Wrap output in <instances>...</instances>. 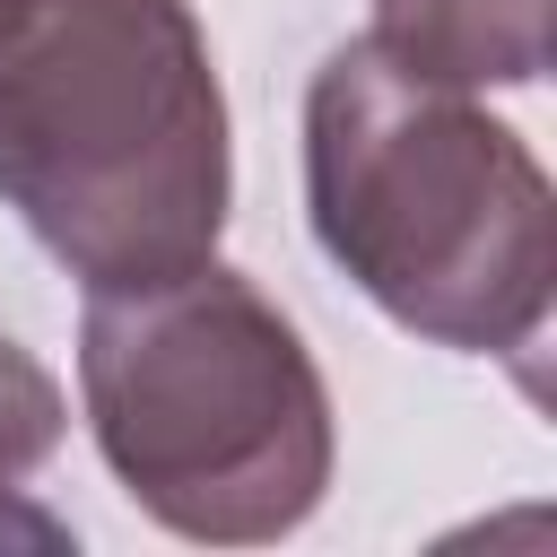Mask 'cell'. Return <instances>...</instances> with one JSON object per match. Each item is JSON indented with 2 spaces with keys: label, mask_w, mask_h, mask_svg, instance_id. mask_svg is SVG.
<instances>
[{
  "label": "cell",
  "mask_w": 557,
  "mask_h": 557,
  "mask_svg": "<svg viewBox=\"0 0 557 557\" xmlns=\"http://www.w3.org/2000/svg\"><path fill=\"white\" fill-rule=\"evenodd\" d=\"M305 218L331 270L400 331L461 357H531L557 305V200L479 87L348 35L305 87Z\"/></svg>",
  "instance_id": "1"
},
{
  "label": "cell",
  "mask_w": 557,
  "mask_h": 557,
  "mask_svg": "<svg viewBox=\"0 0 557 557\" xmlns=\"http://www.w3.org/2000/svg\"><path fill=\"white\" fill-rule=\"evenodd\" d=\"M226 200V87L191 0L0 9V209L78 287L209 261Z\"/></svg>",
  "instance_id": "2"
},
{
  "label": "cell",
  "mask_w": 557,
  "mask_h": 557,
  "mask_svg": "<svg viewBox=\"0 0 557 557\" xmlns=\"http://www.w3.org/2000/svg\"><path fill=\"white\" fill-rule=\"evenodd\" d=\"M78 400L122 496L209 548L287 540L339 461L313 348L218 252L139 287H87Z\"/></svg>",
  "instance_id": "3"
},
{
  "label": "cell",
  "mask_w": 557,
  "mask_h": 557,
  "mask_svg": "<svg viewBox=\"0 0 557 557\" xmlns=\"http://www.w3.org/2000/svg\"><path fill=\"white\" fill-rule=\"evenodd\" d=\"M374 44L453 87H531L548 70V0H374Z\"/></svg>",
  "instance_id": "4"
},
{
  "label": "cell",
  "mask_w": 557,
  "mask_h": 557,
  "mask_svg": "<svg viewBox=\"0 0 557 557\" xmlns=\"http://www.w3.org/2000/svg\"><path fill=\"white\" fill-rule=\"evenodd\" d=\"M61 426H70L61 383L44 374V357H35L26 339H9V331H0V487H9V479H26L35 461H52Z\"/></svg>",
  "instance_id": "5"
},
{
  "label": "cell",
  "mask_w": 557,
  "mask_h": 557,
  "mask_svg": "<svg viewBox=\"0 0 557 557\" xmlns=\"http://www.w3.org/2000/svg\"><path fill=\"white\" fill-rule=\"evenodd\" d=\"M0 540H44V548H61V540H70V531H61V522H44V513H26V505H9V496H0Z\"/></svg>",
  "instance_id": "6"
},
{
  "label": "cell",
  "mask_w": 557,
  "mask_h": 557,
  "mask_svg": "<svg viewBox=\"0 0 557 557\" xmlns=\"http://www.w3.org/2000/svg\"><path fill=\"white\" fill-rule=\"evenodd\" d=\"M0 9H9V0H0Z\"/></svg>",
  "instance_id": "7"
}]
</instances>
